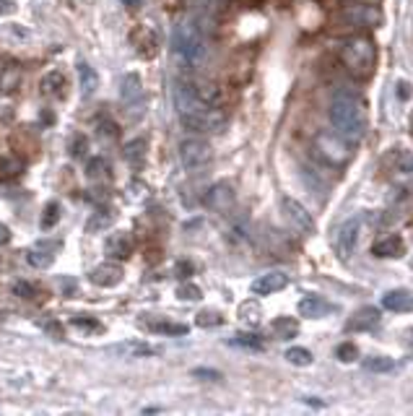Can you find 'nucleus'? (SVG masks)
Wrapping results in <instances>:
<instances>
[{
    "label": "nucleus",
    "instance_id": "1",
    "mask_svg": "<svg viewBox=\"0 0 413 416\" xmlns=\"http://www.w3.org/2000/svg\"><path fill=\"white\" fill-rule=\"evenodd\" d=\"M172 52L187 68H203L208 60V42L193 21H182L172 31Z\"/></svg>",
    "mask_w": 413,
    "mask_h": 416
},
{
    "label": "nucleus",
    "instance_id": "2",
    "mask_svg": "<svg viewBox=\"0 0 413 416\" xmlns=\"http://www.w3.org/2000/svg\"><path fill=\"white\" fill-rule=\"evenodd\" d=\"M330 122H333V128L346 136L348 141H362L366 133V118H364V109L362 104L351 97V94H335V99L330 102Z\"/></svg>",
    "mask_w": 413,
    "mask_h": 416
},
{
    "label": "nucleus",
    "instance_id": "3",
    "mask_svg": "<svg viewBox=\"0 0 413 416\" xmlns=\"http://www.w3.org/2000/svg\"><path fill=\"white\" fill-rule=\"evenodd\" d=\"M341 63L356 81L372 79L374 68H377V45L372 37H366V34L348 37L341 47Z\"/></svg>",
    "mask_w": 413,
    "mask_h": 416
},
{
    "label": "nucleus",
    "instance_id": "4",
    "mask_svg": "<svg viewBox=\"0 0 413 416\" xmlns=\"http://www.w3.org/2000/svg\"><path fill=\"white\" fill-rule=\"evenodd\" d=\"M351 143H354V141L341 136L335 128L323 130V133H317V138H315V151L325 164H330V167H343V164H348L351 157H354Z\"/></svg>",
    "mask_w": 413,
    "mask_h": 416
},
{
    "label": "nucleus",
    "instance_id": "5",
    "mask_svg": "<svg viewBox=\"0 0 413 416\" xmlns=\"http://www.w3.org/2000/svg\"><path fill=\"white\" fill-rule=\"evenodd\" d=\"M213 159V149L211 143L203 138H185L179 143V161L187 172H200L203 167L211 164Z\"/></svg>",
    "mask_w": 413,
    "mask_h": 416
},
{
    "label": "nucleus",
    "instance_id": "6",
    "mask_svg": "<svg viewBox=\"0 0 413 416\" xmlns=\"http://www.w3.org/2000/svg\"><path fill=\"white\" fill-rule=\"evenodd\" d=\"M172 99H175V107H177L179 118H190V115H195L200 109L213 107V104H206V102L200 99V94H197L193 81H177V83L172 86Z\"/></svg>",
    "mask_w": 413,
    "mask_h": 416
},
{
    "label": "nucleus",
    "instance_id": "7",
    "mask_svg": "<svg viewBox=\"0 0 413 416\" xmlns=\"http://www.w3.org/2000/svg\"><path fill=\"white\" fill-rule=\"evenodd\" d=\"M281 211H284L286 221H289V227L294 229V232L305 234V237L315 234V218H312V214H309L299 200L284 198L281 200Z\"/></svg>",
    "mask_w": 413,
    "mask_h": 416
},
{
    "label": "nucleus",
    "instance_id": "8",
    "mask_svg": "<svg viewBox=\"0 0 413 416\" xmlns=\"http://www.w3.org/2000/svg\"><path fill=\"white\" fill-rule=\"evenodd\" d=\"M182 122L187 128L197 130V133H221L227 128V115L218 107H206L195 112V115H190V118H182Z\"/></svg>",
    "mask_w": 413,
    "mask_h": 416
},
{
    "label": "nucleus",
    "instance_id": "9",
    "mask_svg": "<svg viewBox=\"0 0 413 416\" xmlns=\"http://www.w3.org/2000/svg\"><path fill=\"white\" fill-rule=\"evenodd\" d=\"M234 200H236L234 185L227 182V179H221V182L208 188L203 203H206L211 211H216V214H229V211L234 208Z\"/></svg>",
    "mask_w": 413,
    "mask_h": 416
},
{
    "label": "nucleus",
    "instance_id": "10",
    "mask_svg": "<svg viewBox=\"0 0 413 416\" xmlns=\"http://www.w3.org/2000/svg\"><path fill=\"white\" fill-rule=\"evenodd\" d=\"M343 21L354 26H380L384 19L372 3H348L343 8Z\"/></svg>",
    "mask_w": 413,
    "mask_h": 416
},
{
    "label": "nucleus",
    "instance_id": "11",
    "mask_svg": "<svg viewBox=\"0 0 413 416\" xmlns=\"http://www.w3.org/2000/svg\"><path fill=\"white\" fill-rule=\"evenodd\" d=\"M359 229H362V221L359 218H348L346 224H341L338 234H335V253L341 260H348L351 253L359 245Z\"/></svg>",
    "mask_w": 413,
    "mask_h": 416
},
{
    "label": "nucleus",
    "instance_id": "12",
    "mask_svg": "<svg viewBox=\"0 0 413 416\" xmlns=\"http://www.w3.org/2000/svg\"><path fill=\"white\" fill-rule=\"evenodd\" d=\"M60 250H63V242H60V239H40L34 248H29L26 260H29L31 268L44 271V268H49L55 263V255H58Z\"/></svg>",
    "mask_w": 413,
    "mask_h": 416
},
{
    "label": "nucleus",
    "instance_id": "13",
    "mask_svg": "<svg viewBox=\"0 0 413 416\" xmlns=\"http://www.w3.org/2000/svg\"><path fill=\"white\" fill-rule=\"evenodd\" d=\"M109 258L115 260H128L133 253H136V237L130 232H112L107 237V245H104Z\"/></svg>",
    "mask_w": 413,
    "mask_h": 416
},
{
    "label": "nucleus",
    "instance_id": "14",
    "mask_svg": "<svg viewBox=\"0 0 413 416\" xmlns=\"http://www.w3.org/2000/svg\"><path fill=\"white\" fill-rule=\"evenodd\" d=\"M122 266L115 263V260H109V263H102V266L91 268L89 273V281L94 287H102V289H109V287H118L120 281H122Z\"/></svg>",
    "mask_w": 413,
    "mask_h": 416
},
{
    "label": "nucleus",
    "instance_id": "15",
    "mask_svg": "<svg viewBox=\"0 0 413 416\" xmlns=\"http://www.w3.org/2000/svg\"><path fill=\"white\" fill-rule=\"evenodd\" d=\"M286 287H289V276H286L284 271H270V273L257 276L255 281H252L250 291L257 294V297H268V294H275V291H281V289Z\"/></svg>",
    "mask_w": 413,
    "mask_h": 416
},
{
    "label": "nucleus",
    "instance_id": "16",
    "mask_svg": "<svg viewBox=\"0 0 413 416\" xmlns=\"http://www.w3.org/2000/svg\"><path fill=\"white\" fill-rule=\"evenodd\" d=\"M130 42H133L138 55H143V58H154L159 52V37L151 26H138V29H133Z\"/></svg>",
    "mask_w": 413,
    "mask_h": 416
},
{
    "label": "nucleus",
    "instance_id": "17",
    "mask_svg": "<svg viewBox=\"0 0 413 416\" xmlns=\"http://www.w3.org/2000/svg\"><path fill=\"white\" fill-rule=\"evenodd\" d=\"M120 97L128 107H140L143 104V83L138 73H128L120 81Z\"/></svg>",
    "mask_w": 413,
    "mask_h": 416
},
{
    "label": "nucleus",
    "instance_id": "18",
    "mask_svg": "<svg viewBox=\"0 0 413 416\" xmlns=\"http://www.w3.org/2000/svg\"><path fill=\"white\" fill-rule=\"evenodd\" d=\"M159 349L146 344V341H122V344H115L109 346V354H118V357H128V359H146L154 357Z\"/></svg>",
    "mask_w": 413,
    "mask_h": 416
},
{
    "label": "nucleus",
    "instance_id": "19",
    "mask_svg": "<svg viewBox=\"0 0 413 416\" xmlns=\"http://www.w3.org/2000/svg\"><path fill=\"white\" fill-rule=\"evenodd\" d=\"M380 310L377 307H362L356 312L354 317H348V323H346V330H351V333H364V330H372L374 326H380Z\"/></svg>",
    "mask_w": 413,
    "mask_h": 416
},
{
    "label": "nucleus",
    "instance_id": "20",
    "mask_svg": "<svg viewBox=\"0 0 413 416\" xmlns=\"http://www.w3.org/2000/svg\"><path fill=\"white\" fill-rule=\"evenodd\" d=\"M65 86H68V81H65V73H63V70H49L40 81V91L44 97H49V99L65 97Z\"/></svg>",
    "mask_w": 413,
    "mask_h": 416
},
{
    "label": "nucleus",
    "instance_id": "21",
    "mask_svg": "<svg viewBox=\"0 0 413 416\" xmlns=\"http://www.w3.org/2000/svg\"><path fill=\"white\" fill-rule=\"evenodd\" d=\"M405 253V242L398 234H387V237L377 239L372 245L374 258H400Z\"/></svg>",
    "mask_w": 413,
    "mask_h": 416
},
{
    "label": "nucleus",
    "instance_id": "22",
    "mask_svg": "<svg viewBox=\"0 0 413 416\" xmlns=\"http://www.w3.org/2000/svg\"><path fill=\"white\" fill-rule=\"evenodd\" d=\"M140 326L148 328L151 333H161V336H185L190 330L185 323H172V320H161V317H143Z\"/></svg>",
    "mask_w": 413,
    "mask_h": 416
},
{
    "label": "nucleus",
    "instance_id": "23",
    "mask_svg": "<svg viewBox=\"0 0 413 416\" xmlns=\"http://www.w3.org/2000/svg\"><path fill=\"white\" fill-rule=\"evenodd\" d=\"M21 65L19 63H3L0 65V94H16L21 86Z\"/></svg>",
    "mask_w": 413,
    "mask_h": 416
},
{
    "label": "nucleus",
    "instance_id": "24",
    "mask_svg": "<svg viewBox=\"0 0 413 416\" xmlns=\"http://www.w3.org/2000/svg\"><path fill=\"white\" fill-rule=\"evenodd\" d=\"M333 312V307L325 302L323 297H315V294H309L299 302V315L302 317H309V320H315V317H327Z\"/></svg>",
    "mask_w": 413,
    "mask_h": 416
},
{
    "label": "nucleus",
    "instance_id": "25",
    "mask_svg": "<svg viewBox=\"0 0 413 416\" xmlns=\"http://www.w3.org/2000/svg\"><path fill=\"white\" fill-rule=\"evenodd\" d=\"M112 224H115V214H112V208H97V211L89 216V221H86V232H89V234L107 232Z\"/></svg>",
    "mask_w": 413,
    "mask_h": 416
},
{
    "label": "nucleus",
    "instance_id": "26",
    "mask_svg": "<svg viewBox=\"0 0 413 416\" xmlns=\"http://www.w3.org/2000/svg\"><path fill=\"white\" fill-rule=\"evenodd\" d=\"M382 305L390 312H413V294H408V291H390V294H384Z\"/></svg>",
    "mask_w": 413,
    "mask_h": 416
},
{
    "label": "nucleus",
    "instance_id": "27",
    "mask_svg": "<svg viewBox=\"0 0 413 416\" xmlns=\"http://www.w3.org/2000/svg\"><path fill=\"white\" fill-rule=\"evenodd\" d=\"M79 83H81V94H83V97H91V94L97 91L99 76L89 63H79Z\"/></svg>",
    "mask_w": 413,
    "mask_h": 416
},
{
    "label": "nucleus",
    "instance_id": "28",
    "mask_svg": "<svg viewBox=\"0 0 413 416\" xmlns=\"http://www.w3.org/2000/svg\"><path fill=\"white\" fill-rule=\"evenodd\" d=\"M24 172V159L19 157H0V182H10Z\"/></svg>",
    "mask_w": 413,
    "mask_h": 416
},
{
    "label": "nucleus",
    "instance_id": "29",
    "mask_svg": "<svg viewBox=\"0 0 413 416\" xmlns=\"http://www.w3.org/2000/svg\"><path fill=\"white\" fill-rule=\"evenodd\" d=\"M122 157H125V161L133 164V167H143V161H146V141L143 138L130 141L128 146L122 149Z\"/></svg>",
    "mask_w": 413,
    "mask_h": 416
},
{
    "label": "nucleus",
    "instance_id": "30",
    "mask_svg": "<svg viewBox=\"0 0 413 416\" xmlns=\"http://www.w3.org/2000/svg\"><path fill=\"white\" fill-rule=\"evenodd\" d=\"M270 330H273L278 338H284V341H289V338H294L296 333H299V326H296L294 317H273V323H270Z\"/></svg>",
    "mask_w": 413,
    "mask_h": 416
},
{
    "label": "nucleus",
    "instance_id": "31",
    "mask_svg": "<svg viewBox=\"0 0 413 416\" xmlns=\"http://www.w3.org/2000/svg\"><path fill=\"white\" fill-rule=\"evenodd\" d=\"M193 83H195L197 94H200V99L206 102V104H213V107L221 104V89H218L216 83H208V81H193Z\"/></svg>",
    "mask_w": 413,
    "mask_h": 416
},
{
    "label": "nucleus",
    "instance_id": "32",
    "mask_svg": "<svg viewBox=\"0 0 413 416\" xmlns=\"http://www.w3.org/2000/svg\"><path fill=\"white\" fill-rule=\"evenodd\" d=\"M366 372H377V375H387L395 369V359L390 357H366L364 359Z\"/></svg>",
    "mask_w": 413,
    "mask_h": 416
},
{
    "label": "nucleus",
    "instance_id": "33",
    "mask_svg": "<svg viewBox=\"0 0 413 416\" xmlns=\"http://www.w3.org/2000/svg\"><path fill=\"white\" fill-rule=\"evenodd\" d=\"M86 177L89 179H109V161L102 157L89 159L86 164Z\"/></svg>",
    "mask_w": 413,
    "mask_h": 416
},
{
    "label": "nucleus",
    "instance_id": "34",
    "mask_svg": "<svg viewBox=\"0 0 413 416\" xmlns=\"http://www.w3.org/2000/svg\"><path fill=\"white\" fill-rule=\"evenodd\" d=\"M60 216H63V208H60V203H58V200H49L47 206H44V211H42L40 227L42 229H52L60 221Z\"/></svg>",
    "mask_w": 413,
    "mask_h": 416
},
{
    "label": "nucleus",
    "instance_id": "35",
    "mask_svg": "<svg viewBox=\"0 0 413 416\" xmlns=\"http://www.w3.org/2000/svg\"><path fill=\"white\" fill-rule=\"evenodd\" d=\"M70 326H76L79 330H83V333H89V336H94V333H102V330H104V326L99 323L97 317H89V315H76V317H70Z\"/></svg>",
    "mask_w": 413,
    "mask_h": 416
},
{
    "label": "nucleus",
    "instance_id": "36",
    "mask_svg": "<svg viewBox=\"0 0 413 416\" xmlns=\"http://www.w3.org/2000/svg\"><path fill=\"white\" fill-rule=\"evenodd\" d=\"M286 359L291 362V365L296 367H309L312 362H315V357H312V351L305 346H291L289 351H286Z\"/></svg>",
    "mask_w": 413,
    "mask_h": 416
},
{
    "label": "nucleus",
    "instance_id": "37",
    "mask_svg": "<svg viewBox=\"0 0 413 416\" xmlns=\"http://www.w3.org/2000/svg\"><path fill=\"white\" fill-rule=\"evenodd\" d=\"M68 151H70V157L73 159L86 157V154H89V138H86V136H81V133H76V136L70 138Z\"/></svg>",
    "mask_w": 413,
    "mask_h": 416
},
{
    "label": "nucleus",
    "instance_id": "38",
    "mask_svg": "<svg viewBox=\"0 0 413 416\" xmlns=\"http://www.w3.org/2000/svg\"><path fill=\"white\" fill-rule=\"evenodd\" d=\"M13 294L21 299H37L42 294V289L29 284V281H16V284H13Z\"/></svg>",
    "mask_w": 413,
    "mask_h": 416
},
{
    "label": "nucleus",
    "instance_id": "39",
    "mask_svg": "<svg viewBox=\"0 0 413 416\" xmlns=\"http://www.w3.org/2000/svg\"><path fill=\"white\" fill-rule=\"evenodd\" d=\"M195 323L200 328H216L224 323V317L218 315V312H213V310H203V312H197Z\"/></svg>",
    "mask_w": 413,
    "mask_h": 416
},
{
    "label": "nucleus",
    "instance_id": "40",
    "mask_svg": "<svg viewBox=\"0 0 413 416\" xmlns=\"http://www.w3.org/2000/svg\"><path fill=\"white\" fill-rule=\"evenodd\" d=\"M232 346H242V349H250V351H263V341L257 336H236L229 341Z\"/></svg>",
    "mask_w": 413,
    "mask_h": 416
},
{
    "label": "nucleus",
    "instance_id": "41",
    "mask_svg": "<svg viewBox=\"0 0 413 416\" xmlns=\"http://www.w3.org/2000/svg\"><path fill=\"white\" fill-rule=\"evenodd\" d=\"M390 159H395V169H400V172H413V154H408V151H393Z\"/></svg>",
    "mask_w": 413,
    "mask_h": 416
},
{
    "label": "nucleus",
    "instance_id": "42",
    "mask_svg": "<svg viewBox=\"0 0 413 416\" xmlns=\"http://www.w3.org/2000/svg\"><path fill=\"white\" fill-rule=\"evenodd\" d=\"M335 357L341 359V362H354L356 357H359V349H356V344H341V346L335 349Z\"/></svg>",
    "mask_w": 413,
    "mask_h": 416
},
{
    "label": "nucleus",
    "instance_id": "43",
    "mask_svg": "<svg viewBox=\"0 0 413 416\" xmlns=\"http://www.w3.org/2000/svg\"><path fill=\"white\" fill-rule=\"evenodd\" d=\"M177 297L182 299V302H197L203 294H200V289H197L195 284H182V287L177 289Z\"/></svg>",
    "mask_w": 413,
    "mask_h": 416
},
{
    "label": "nucleus",
    "instance_id": "44",
    "mask_svg": "<svg viewBox=\"0 0 413 416\" xmlns=\"http://www.w3.org/2000/svg\"><path fill=\"white\" fill-rule=\"evenodd\" d=\"M99 136H102V138L115 141L120 136V128L112 122V120H102V122H99Z\"/></svg>",
    "mask_w": 413,
    "mask_h": 416
},
{
    "label": "nucleus",
    "instance_id": "45",
    "mask_svg": "<svg viewBox=\"0 0 413 416\" xmlns=\"http://www.w3.org/2000/svg\"><path fill=\"white\" fill-rule=\"evenodd\" d=\"M190 375L197 377V380H221V377H224L218 369H208V367H195Z\"/></svg>",
    "mask_w": 413,
    "mask_h": 416
},
{
    "label": "nucleus",
    "instance_id": "46",
    "mask_svg": "<svg viewBox=\"0 0 413 416\" xmlns=\"http://www.w3.org/2000/svg\"><path fill=\"white\" fill-rule=\"evenodd\" d=\"M8 242H10V229L6 227L3 221H0V248H6Z\"/></svg>",
    "mask_w": 413,
    "mask_h": 416
},
{
    "label": "nucleus",
    "instance_id": "47",
    "mask_svg": "<svg viewBox=\"0 0 413 416\" xmlns=\"http://www.w3.org/2000/svg\"><path fill=\"white\" fill-rule=\"evenodd\" d=\"M44 330H47V333H52L55 338L63 336V326H60V323H44Z\"/></svg>",
    "mask_w": 413,
    "mask_h": 416
},
{
    "label": "nucleus",
    "instance_id": "48",
    "mask_svg": "<svg viewBox=\"0 0 413 416\" xmlns=\"http://www.w3.org/2000/svg\"><path fill=\"white\" fill-rule=\"evenodd\" d=\"M13 10H16V6L10 0H0V16H10Z\"/></svg>",
    "mask_w": 413,
    "mask_h": 416
},
{
    "label": "nucleus",
    "instance_id": "49",
    "mask_svg": "<svg viewBox=\"0 0 413 416\" xmlns=\"http://www.w3.org/2000/svg\"><path fill=\"white\" fill-rule=\"evenodd\" d=\"M190 273H193V266H190V263H179L177 266V276H190Z\"/></svg>",
    "mask_w": 413,
    "mask_h": 416
},
{
    "label": "nucleus",
    "instance_id": "50",
    "mask_svg": "<svg viewBox=\"0 0 413 416\" xmlns=\"http://www.w3.org/2000/svg\"><path fill=\"white\" fill-rule=\"evenodd\" d=\"M122 3H125L128 8H136V6H138V3H140V0H122Z\"/></svg>",
    "mask_w": 413,
    "mask_h": 416
},
{
    "label": "nucleus",
    "instance_id": "51",
    "mask_svg": "<svg viewBox=\"0 0 413 416\" xmlns=\"http://www.w3.org/2000/svg\"><path fill=\"white\" fill-rule=\"evenodd\" d=\"M366 3H377V0H366Z\"/></svg>",
    "mask_w": 413,
    "mask_h": 416
}]
</instances>
